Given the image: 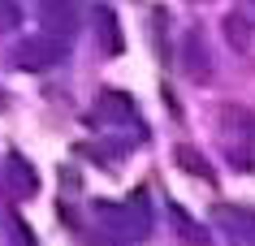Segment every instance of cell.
<instances>
[{
  "label": "cell",
  "mask_w": 255,
  "mask_h": 246,
  "mask_svg": "<svg viewBox=\"0 0 255 246\" xmlns=\"http://www.w3.org/2000/svg\"><path fill=\"white\" fill-rule=\"evenodd\" d=\"M95 22H100V26H104V48H108V52H121V35H117V17L108 13V9H100V13H95Z\"/></svg>",
  "instance_id": "8"
},
{
  "label": "cell",
  "mask_w": 255,
  "mask_h": 246,
  "mask_svg": "<svg viewBox=\"0 0 255 246\" xmlns=\"http://www.w3.org/2000/svg\"><path fill=\"white\" fill-rule=\"evenodd\" d=\"M43 4V22H48V30H52V39H61V35H74V26H78V13H74V0H39Z\"/></svg>",
  "instance_id": "4"
},
{
  "label": "cell",
  "mask_w": 255,
  "mask_h": 246,
  "mask_svg": "<svg viewBox=\"0 0 255 246\" xmlns=\"http://www.w3.org/2000/svg\"><path fill=\"white\" fill-rule=\"evenodd\" d=\"M182 69H186L190 82H203L208 74H212V65H208V48H203L199 30H190L186 39H182Z\"/></svg>",
  "instance_id": "3"
},
{
  "label": "cell",
  "mask_w": 255,
  "mask_h": 246,
  "mask_svg": "<svg viewBox=\"0 0 255 246\" xmlns=\"http://www.w3.org/2000/svg\"><path fill=\"white\" fill-rule=\"evenodd\" d=\"M238 13H242V17H247V22H251V26H255V0H247V4H242Z\"/></svg>",
  "instance_id": "10"
},
{
  "label": "cell",
  "mask_w": 255,
  "mask_h": 246,
  "mask_svg": "<svg viewBox=\"0 0 255 246\" xmlns=\"http://www.w3.org/2000/svg\"><path fill=\"white\" fill-rule=\"evenodd\" d=\"M17 22H22V13H17V4H13V0H0V30L17 26Z\"/></svg>",
  "instance_id": "9"
},
{
  "label": "cell",
  "mask_w": 255,
  "mask_h": 246,
  "mask_svg": "<svg viewBox=\"0 0 255 246\" xmlns=\"http://www.w3.org/2000/svg\"><path fill=\"white\" fill-rule=\"evenodd\" d=\"M35 186H39L35 168H30L22 156H9V160H4V190L13 194V199H30V194H35Z\"/></svg>",
  "instance_id": "2"
},
{
  "label": "cell",
  "mask_w": 255,
  "mask_h": 246,
  "mask_svg": "<svg viewBox=\"0 0 255 246\" xmlns=\"http://www.w3.org/2000/svg\"><path fill=\"white\" fill-rule=\"evenodd\" d=\"M173 160L182 164V168H186L190 177H203V181H212V164L203 160V151H195V147H186V143H182V147L173 151Z\"/></svg>",
  "instance_id": "6"
},
{
  "label": "cell",
  "mask_w": 255,
  "mask_h": 246,
  "mask_svg": "<svg viewBox=\"0 0 255 246\" xmlns=\"http://www.w3.org/2000/svg\"><path fill=\"white\" fill-rule=\"evenodd\" d=\"M13 56L22 69H52L56 61H65V48H61V39H26Z\"/></svg>",
  "instance_id": "1"
},
{
  "label": "cell",
  "mask_w": 255,
  "mask_h": 246,
  "mask_svg": "<svg viewBox=\"0 0 255 246\" xmlns=\"http://www.w3.org/2000/svg\"><path fill=\"white\" fill-rule=\"evenodd\" d=\"M247 26H251V22H247L242 13H229L225 17V39L234 43V48H242V52H247V43H251V30H247Z\"/></svg>",
  "instance_id": "7"
},
{
  "label": "cell",
  "mask_w": 255,
  "mask_h": 246,
  "mask_svg": "<svg viewBox=\"0 0 255 246\" xmlns=\"http://www.w3.org/2000/svg\"><path fill=\"white\" fill-rule=\"evenodd\" d=\"M95 112L108 117V121H134V99L121 95V91H104L100 104H95Z\"/></svg>",
  "instance_id": "5"
}]
</instances>
